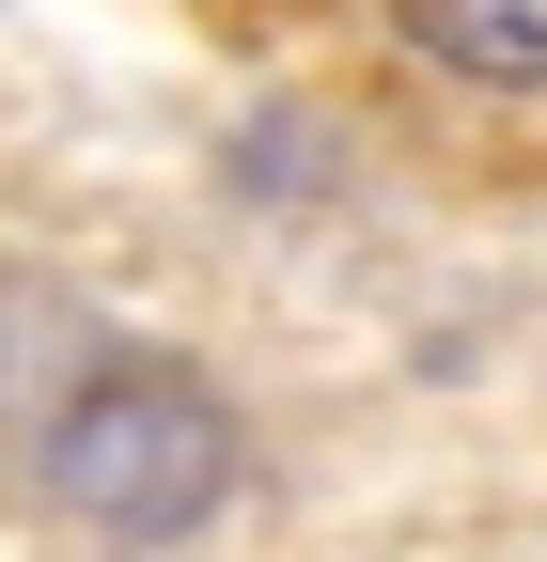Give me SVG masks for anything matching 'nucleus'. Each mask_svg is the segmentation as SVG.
<instances>
[{
    "label": "nucleus",
    "mask_w": 547,
    "mask_h": 562,
    "mask_svg": "<svg viewBox=\"0 0 547 562\" xmlns=\"http://www.w3.org/2000/svg\"><path fill=\"white\" fill-rule=\"evenodd\" d=\"M391 16H406V47H438L454 79H501V94L547 79V0H391Z\"/></svg>",
    "instance_id": "obj_2"
},
{
    "label": "nucleus",
    "mask_w": 547,
    "mask_h": 562,
    "mask_svg": "<svg viewBox=\"0 0 547 562\" xmlns=\"http://www.w3.org/2000/svg\"><path fill=\"white\" fill-rule=\"evenodd\" d=\"M47 501L110 547H172L235 501V406L188 360H94L47 406Z\"/></svg>",
    "instance_id": "obj_1"
}]
</instances>
